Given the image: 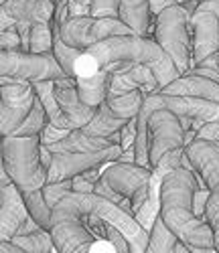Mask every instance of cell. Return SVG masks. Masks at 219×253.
<instances>
[{"label": "cell", "mask_w": 219, "mask_h": 253, "mask_svg": "<svg viewBox=\"0 0 219 253\" xmlns=\"http://www.w3.org/2000/svg\"><path fill=\"white\" fill-rule=\"evenodd\" d=\"M118 63L130 67H148L159 81V89L166 87L170 81L181 77L174 63L168 59V55L161 49L155 39L138 35H120L110 37L102 43L85 49L75 61V79L92 77L110 65H118Z\"/></svg>", "instance_id": "cell-1"}, {"label": "cell", "mask_w": 219, "mask_h": 253, "mask_svg": "<svg viewBox=\"0 0 219 253\" xmlns=\"http://www.w3.org/2000/svg\"><path fill=\"white\" fill-rule=\"evenodd\" d=\"M39 136H4L2 138V162L10 182L16 186L25 201L29 215L41 229L49 231L51 209L43 199V186L47 184L49 170L39 156Z\"/></svg>", "instance_id": "cell-2"}, {"label": "cell", "mask_w": 219, "mask_h": 253, "mask_svg": "<svg viewBox=\"0 0 219 253\" xmlns=\"http://www.w3.org/2000/svg\"><path fill=\"white\" fill-rule=\"evenodd\" d=\"M199 188L193 170L177 168L164 176L161 184V221L170 233L187 247L211 249L215 239L205 219H197L193 213V195Z\"/></svg>", "instance_id": "cell-3"}, {"label": "cell", "mask_w": 219, "mask_h": 253, "mask_svg": "<svg viewBox=\"0 0 219 253\" xmlns=\"http://www.w3.org/2000/svg\"><path fill=\"white\" fill-rule=\"evenodd\" d=\"M152 29H155V41L174 63L179 75H187L195 67L191 14L181 4H172L155 16Z\"/></svg>", "instance_id": "cell-4"}, {"label": "cell", "mask_w": 219, "mask_h": 253, "mask_svg": "<svg viewBox=\"0 0 219 253\" xmlns=\"http://www.w3.org/2000/svg\"><path fill=\"white\" fill-rule=\"evenodd\" d=\"M67 195H63L51 209L49 235L57 253H87L96 237L85 229L81 213L73 207Z\"/></svg>", "instance_id": "cell-5"}, {"label": "cell", "mask_w": 219, "mask_h": 253, "mask_svg": "<svg viewBox=\"0 0 219 253\" xmlns=\"http://www.w3.org/2000/svg\"><path fill=\"white\" fill-rule=\"evenodd\" d=\"M55 29L65 45L79 51L90 49L110 37L134 35L120 18H110V16H73Z\"/></svg>", "instance_id": "cell-6"}, {"label": "cell", "mask_w": 219, "mask_h": 253, "mask_svg": "<svg viewBox=\"0 0 219 253\" xmlns=\"http://www.w3.org/2000/svg\"><path fill=\"white\" fill-rule=\"evenodd\" d=\"M152 170L138 164L128 162H110L106 164L102 172V182L110 186L114 193H118L122 199L130 201L132 213L136 215L138 209L148 199V184H150Z\"/></svg>", "instance_id": "cell-7"}, {"label": "cell", "mask_w": 219, "mask_h": 253, "mask_svg": "<svg viewBox=\"0 0 219 253\" xmlns=\"http://www.w3.org/2000/svg\"><path fill=\"white\" fill-rule=\"evenodd\" d=\"M185 148V132L181 118L170 110H155L148 116V164L150 170L168 150Z\"/></svg>", "instance_id": "cell-8"}, {"label": "cell", "mask_w": 219, "mask_h": 253, "mask_svg": "<svg viewBox=\"0 0 219 253\" xmlns=\"http://www.w3.org/2000/svg\"><path fill=\"white\" fill-rule=\"evenodd\" d=\"M35 101L31 81H8L0 85V138L14 134L29 118Z\"/></svg>", "instance_id": "cell-9"}, {"label": "cell", "mask_w": 219, "mask_h": 253, "mask_svg": "<svg viewBox=\"0 0 219 253\" xmlns=\"http://www.w3.org/2000/svg\"><path fill=\"white\" fill-rule=\"evenodd\" d=\"M122 154L120 144H114L104 150L94 152H67V154H53L47 182H61V180H71L77 174H83L92 168H100L104 164L116 162Z\"/></svg>", "instance_id": "cell-10"}, {"label": "cell", "mask_w": 219, "mask_h": 253, "mask_svg": "<svg viewBox=\"0 0 219 253\" xmlns=\"http://www.w3.org/2000/svg\"><path fill=\"white\" fill-rule=\"evenodd\" d=\"M53 87H55V99L59 103L61 116L67 124L69 132L85 128L90 124L98 112V108H90L85 105L77 93V83L73 77H61L53 79Z\"/></svg>", "instance_id": "cell-11"}, {"label": "cell", "mask_w": 219, "mask_h": 253, "mask_svg": "<svg viewBox=\"0 0 219 253\" xmlns=\"http://www.w3.org/2000/svg\"><path fill=\"white\" fill-rule=\"evenodd\" d=\"M185 158L191 162L193 172L203 180L207 191L219 184V144L195 138L185 146Z\"/></svg>", "instance_id": "cell-12"}, {"label": "cell", "mask_w": 219, "mask_h": 253, "mask_svg": "<svg viewBox=\"0 0 219 253\" xmlns=\"http://www.w3.org/2000/svg\"><path fill=\"white\" fill-rule=\"evenodd\" d=\"M191 39L195 65L219 53V18L211 12L195 10L191 14Z\"/></svg>", "instance_id": "cell-13"}, {"label": "cell", "mask_w": 219, "mask_h": 253, "mask_svg": "<svg viewBox=\"0 0 219 253\" xmlns=\"http://www.w3.org/2000/svg\"><path fill=\"white\" fill-rule=\"evenodd\" d=\"M29 217L31 215L16 186L12 182L0 186V241H10Z\"/></svg>", "instance_id": "cell-14"}, {"label": "cell", "mask_w": 219, "mask_h": 253, "mask_svg": "<svg viewBox=\"0 0 219 253\" xmlns=\"http://www.w3.org/2000/svg\"><path fill=\"white\" fill-rule=\"evenodd\" d=\"M130 91H142V93L159 91V81L155 73L144 65H134V67H128L124 71L114 73L108 95H124Z\"/></svg>", "instance_id": "cell-15"}, {"label": "cell", "mask_w": 219, "mask_h": 253, "mask_svg": "<svg viewBox=\"0 0 219 253\" xmlns=\"http://www.w3.org/2000/svg\"><path fill=\"white\" fill-rule=\"evenodd\" d=\"M161 95H177V97H199V99H209L219 103V83L201 77V75H181L174 81H170L166 87L155 91Z\"/></svg>", "instance_id": "cell-16"}, {"label": "cell", "mask_w": 219, "mask_h": 253, "mask_svg": "<svg viewBox=\"0 0 219 253\" xmlns=\"http://www.w3.org/2000/svg\"><path fill=\"white\" fill-rule=\"evenodd\" d=\"M130 65H122V63H118V65H110V67H106L104 71H100L92 77L75 79L77 93H79L81 101L85 105H90V108H100V105L104 103V99H106V95H108V89H110V83H112L114 73L124 71Z\"/></svg>", "instance_id": "cell-17"}, {"label": "cell", "mask_w": 219, "mask_h": 253, "mask_svg": "<svg viewBox=\"0 0 219 253\" xmlns=\"http://www.w3.org/2000/svg\"><path fill=\"white\" fill-rule=\"evenodd\" d=\"M118 18L138 37H148L152 29V12L148 0H120Z\"/></svg>", "instance_id": "cell-18"}, {"label": "cell", "mask_w": 219, "mask_h": 253, "mask_svg": "<svg viewBox=\"0 0 219 253\" xmlns=\"http://www.w3.org/2000/svg\"><path fill=\"white\" fill-rule=\"evenodd\" d=\"M144 95L146 93H142V91H130V93H124V95H106L104 105L114 118L128 122V120L138 116V112L142 108V101H144Z\"/></svg>", "instance_id": "cell-19"}, {"label": "cell", "mask_w": 219, "mask_h": 253, "mask_svg": "<svg viewBox=\"0 0 219 253\" xmlns=\"http://www.w3.org/2000/svg\"><path fill=\"white\" fill-rule=\"evenodd\" d=\"M33 85V91H35V97L41 101L43 105V110H45L47 114V120L57 126V128L61 130H67V124H65L63 116H61V110H59V103L55 99V87H53V79H45V81H33L31 83Z\"/></svg>", "instance_id": "cell-20"}, {"label": "cell", "mask_w": 219, "mask_h": 253, "mask_svg": "<svg viewBox=\"0 0 219 253\" xmlns=\"http://www.w3.org/2000/svg\"><path fill=\"white\" fill-rule=\"evenodd\" d=\"M51 23H53V20H51ZM81 53H83V51L71 49V47L65 45L63 41L59 39V33H57V29H55V25H53V47H51V55L55 57L57 65L61 67V71L67 75V77H73V79H75V61L79 59Z\"/></svg>", "instance_id": "cell-21"}, {"label": "cell", "mask_w": 219, "mask_h": 253, "mask_svg": "<svg viewBox=\"0 0 219 253\" xmlns=\"http://www.w3.org/2000/svg\"><path fill=\"white\" fill-rule=\"evenodd\" d=\"M10 243L18 245L20 249H25L27 253H53V251H57L55 245H53V239L49 235V231H45V229H39V231L29 233V235L12 237Z\"/></svg>", "instance_id": "cell-22"}, {"label": "cell", "mask_w": 219, "mask_h": 253, "mask_svg": "<svg viewBox=\"0 0 219 253\" xmlns=\"http://www.w3.org/2000/svg\"><path fill=\"white\" fill-rule=\"evenodd\" d=\"M51 47H53V23H33L29 53L45 55V53H51Z\"/></svg>", "instance_id": "cell-23"}, {"label": "cell", "mask_w": 219, "mask_h": 253, "mask_svg": "<svg viewBox=\"0 0 219 253\" xmlns=\"http://www.w3.org/2000/svg\"><path fill=\"white\" fill-rule=\"evenodd\" d=\"M174 241H177V237L164 227V223L159 217L155 227H152V231H150V241H148L146 253H172Z\"/></svg>", "instance_id": "cell-24"}, {"label": "cell", "mask_w": 219, "mask_h": 253, "mask_svg": "<svg viewBox=\"0 0 219 253\" xmlns=\"http://www.w3.org/2000/svg\"><path fill=\"white\" fill-rule=\"evenodd\" d=\"M47 114H45V110H43V105H41V101L35 97V101H33V108H31V114H29V118L23 122V126L14 132V134H10V136H39L41 134V130L47 126Z\"/></svg>", "instance_id": "cell-25"}, {"label": "cell", "mask_w": 219, "mask_h": 253, "mask_svg": "<svg viewBox=\"0 0 219 253\" xmlns=\"http://www.w3.org/2000/svg\"><path fill=\"white\" fill-rule=\"evenodd\" d=\"M205 221L211 227V233L215 239V251L219 253V184L209 193V199L205 205Z\"/></svg>", "instance_id": "cell-26"}, {"label": "cell", "mask_w": 219, "mask_h": 253, "mask_svg": "<svg viewBox=\"0 0 219 253\" xmlns=\"http://www.w3.org/2000/svg\"><path fill=\"white\" fill-rule=\"evenodd\" d=\"M104 168H106V164L100 166V168H92V170H87V172L77 174L75 178H71V193H94V186L100 180Z\"/></svg>", "instance_id": "cell-27"}, {"label": "cell", "mask_w": 219, "mask_h": 253, "mask_svg": "<svg viewBox=\"0 0 219 253\" xmlns=\"http://www.w3.org/2000/svg\"><path fill=\"white\" fill-rule=\"evenodd\" d=\"M71 193V180H61V182H47L43 186V199H45L47 207L53 209V205L63 197Z\"/></svg>", "instance_id": "cell-28"}, {"label": "cell", "mask_w": 219, "mask_h": 253, "mask_svg": "<svg viewBox=\"0 0 219 253\" xmlns=\"http://www.w3.org/2000/svg\"><path fill=\"white\" fill-rule=\"evenodd\" d=\"M118 6L120 0H90V14L118 18Z\"/></svg>", "instance_id": "cell-29"}, {"label": "cell", "mask_w": 219, "mask_h": 253, "mask_svg": "<svg viewBox=\"0 0 219 253\" xmlns=\"http://www.w3.org/2000/svg\"><path fill=\"white\" fill-rule=\"evenodd\" d=\"M67 134H69L67 130H61V128H57V126H53L51 122H47V126L39 134V140H41L43 146H51V144L61 142L63 138H67Z\"/></svg>", "instance_id": "cell-30"}, {"label": "cell", "mask_w": 219, "mask_h": 253, "mask_svg": "<svg viewBox=\"0 0 219 253\" xmlns=\"http://www.w3.org/2000/svg\"><path fill=\"white\" fill-rule=\"evenodd\" d=\"M0 51H20L23 53V49H20V37L14 27L0 31Z\"/></svg>", "instance_id": "cell-31"}, {"label": "cell", "mask_w": 219, "mask_h": 253, "mask_svg": "<svg viewBox=\"0 0 219 253\" xmlns=\"http://www.w3.org/2000/svg\"><path fill=\"white\" fill-rule=\"evenodd\" d=\"M134 142H136V118H132L120 130V148L122 150L134 148Z\"/></svg>", "instance_id": "cell-32"}, {"label": "cell", "mask_w": 219, "mask_h": 253, "mask_svg": "<svg viewBox=\"0 0 219 253\" xmlns=\"http://www.w3.org/2000/svg\"><path fill=\"white\" fill-rule=\"evenodd\" d=\"M209 193L211 191H207V188H197L193 195V213L197 219H205V205H207Z\"/></svg>", "instance_id": "cell-33"}, {"label": "cell", "mask_w": 219, "mask_h": 253, "mask_svg": "<svg viewBox=\"0 0 219 253\" xmlns=\"http://www.w3.org/2000/svg\"><path fill=\"white\" fill-rule=\"evenodd\" d=\"M195 138L209 140V142H219V124H203Z\"/></svg>", "instance_id": "cell-34"}, {"label": "cell", "mask_w": 219, "mask_h": 253, "mask_svg": "<svg viewBox=\"0 0 219 253\" xmlns=\"http://www.w3.org/2000/svg\"><path fill=\"white\" fill-rule=\"evenodd\" d=\"M87 253H116V251H114V245L108 239H96L92 247L87 249Z\"/></svg>", "instance_id": "cell-35"}, {"label": "cell", "mask_w": 219, "mask_h": 253, "mask_svg": "<svg viewBox=\"0 0 219 253\" xmlns=\"http://www.w3.org/2000/svg\"><path fill=\"white\" fill-rule=\"evenodd\" d=\"M41 227H39V223L33 219V217H29L23 225H20V229L16 231V235L14 237H20V235H29V233H35V231H39Z\"/></svg>", "instance_id": "cell-36"}, {"label": "cell", "mask_w": 219, "mask_h": 253, "mask_svg": "<svg viewBox=\"0 0 219 253\" xmlns=\"http://www.w3.org/2000/svg\"><path fill=\"white\" fill-rule=\"evenodd\" d=\"M148 2H150V12H152V16H157V14L163 12L164 8L177 4L174 0H148Z\"/></svg>", "instance_id": "cell-37"}, {"label": "cell", "mask_w": 219, "mask_h": 253, "mask_svg": "<svg viewBox=\"0 0 219 253\" xmlns=\"http://www.w3.org/2000/svg\"><path fill=\"white\" fill-rule=\"evenodd\" d=\"M197 10H203V12H211L219 18V0H201Z\"/></svg>", "instance_id": "cell-38"}, {"label": "cell", "mask_w": 219, "mask_h": 253, "mask_svg": "<svg viewBox=\"0 0 219 253\" xmlns=\"http://www.w3.org/2000/svg\"><path fill=\"white\" fill-rule=\"evenodd\" d=\"M10 184V178L4 170V162H2V138H0V186Z\"/></svg>", "instance_id": "cell-39"}, {"label": "cell", "mask_w": 219, "mask_h": 253, "mask_svg": "<svg viewBox=\"0 0 219 253\" xmlns=\"http://www.w3.org/2000/svg\"><path fill=\"white\" fill-rule=\"evenodd\" d=\"M172 253H191V249L183 241L177 239V241H174V247H172Z\"/></svg>", "instance_id": "cell-40"}, {"label": "cell", "mask_w": 219, "mask_h": 253, "mask_svg": "<svg viewBox=\"0 0 219 253\" xmlns=\"http://www.w3.org/2000/svg\"><path fill=\"white\" fill-rule=\"evenodd\" d=\"M203 253H217V251H215V247H211V249H205Z\"/></svg>", "instance_id": "cell-41"}, {"label": "cell", "mask_w": 219, "mask_h": 253, "mask_svg": "<svg viewBox=\"0 0 219 253\" xmlns=\"http://www.w3.org/2000/svg\"><path fill=\"white\" fill-rule=\"evenodd\" d=\"M177 4H185V2H189V0H174Z\"/></svg>", "instance_id": "cell-42"}, {"label": "cell", "mask_w": 219, "mask_h": 253, "mask_svg": "<svg viewBox=\"0 0 219 253\" xmlns=\"http://www.w3.org/2000/svg\"><path fill=\"white\" fill-rule=\"evenodd\" d=\"M4 2H8V0H0V6H2V4H4Z\"/></svg>", "instance_id": "cell-43"}, {"label": "cell", "mask_w": 219, "mask_h": 253, "mask_svg": "<svg viewBox=\"0 0 219 253\" xmlns=\"http://www.w3.org/2000/svg\"><path fill=\"white\" fill-rule=\"evenodd\" d=\"M217 65H219V53H217Z\"/></svg>", "instance_id": "cell-44"}, {"label": "cell", "mask_w": 219, "mask_h": 253, "mask_svg": "<svg viewBox=\"0 0 219 253\" xmlns=\"http://www.w3.org/2000/svg\"><path fill=\"white\" fill-rule=\"evenodd\" d=\"M199 2H201V0H199Z\"/></svg>", "instance_id": "cell-45"}, {"label": "cell", "mask_w": 219, "mask_h": 253, "mask_svg": "<svg viewBox=\"0 0 219 253\" xmlns=\"http://www.w3.org/2000/svg\"><path fill=\"white\" fill-rule=\"evenodd\" d=\"M217 144H219V142H217Z\"/></svg>", "instance_id": "cell-46"}]
</instances>
